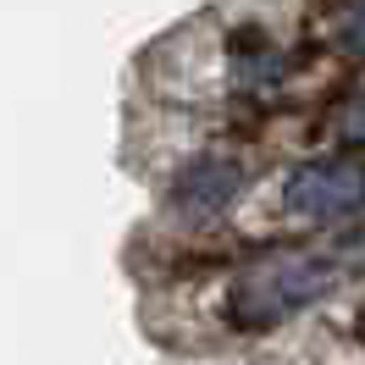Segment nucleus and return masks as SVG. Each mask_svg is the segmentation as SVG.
<instances>
[{"label":"nucleus","mask_w":365,"mask_h":365,"mask_svg":"<svg viewBox=\"0 0 365 365\" xmlns=\"http://www.w3.org/2000/svg\"><path fill=\"white\" fill-rule=\"evenodd\" d=\"M238 188H244V166L232 155H200L172 178V200H178L182 210H200V216H205V210L232 205Z\"/></svg>","instance_id":"nucleus-3"},{"label":"nucleus","mask_w":365,"mask_h":365,"mask_svg":"<svg viewBox=\"0 0 365 365\" xmlns=\"http://www.w3.org/2000/svg\"><path fill=\"white\" fill-rule=\"evenodd\" d=\"M349 45H354V50H365V0L354 6V17H349Z\"/></svg>","instance_id":"nucleus-4"},{"label":"nucleus","mask_w":365,"mask_h":365,"mask_svg":"<svg viewBox=\"0 0 365 365\" xmlns=\"http://www.w3.org/2000/svg\"><path fill=\"white\" fill-rule=\"evenodd\" d=\"M360 338H365V304H360Z\"/></svg>","instance_id":"nucleus-5"},{"label":"nucleus","mask_w":365,"mask_h":365,"mask_svg":"<svg viewBox=\"0 0 365 365\" xmlns=\"http://www.w3.org/2000/svg\"><path fill=\"white\" fill-rule=\"evenodd\" d=\"M282 210L294 222H338L365 210V160L360 155H321L282 178Z\"/></svg>","instance_id":"nucleus-2"},{"label":"nucleus","mask_w":365,"mask_h":365,"mask_svg":"<svg viewBox=\"0 0 365 365\" xmlns=\"http://www.w3.org/2000/svg\"><path fill=\"white\" fill-rule=\"evenodd\" d=\"M338 288V266L321 260V255L304 250H277L260 255L255 266H238L222 288V316L238 332H260V327H277V321L310 310Z\"/></svg>","instance_id":"nucleus-1"}]
</instances>
